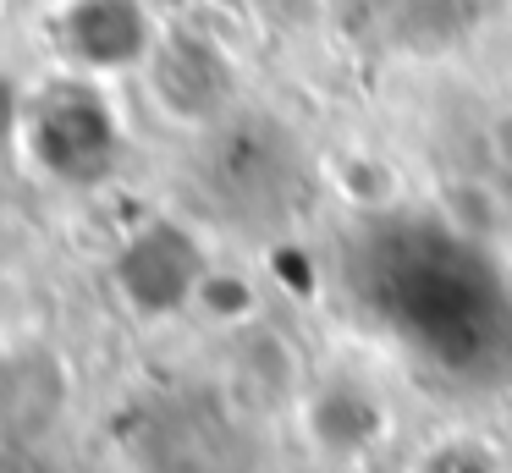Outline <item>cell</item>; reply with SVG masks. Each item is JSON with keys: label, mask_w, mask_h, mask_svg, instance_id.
<instances>
[{"label": "cell", "mask_w": 512, "mask_h": 473, "mask_svg": "<svg viewBox=\"0 0 512 473\" xmlns=\"http://www.w3.org/2000/svg\"><path fill=\"white\" fill-rule=\"evenodd\" d=\"M61 50L83 72H116V66H138L155 50L149 33V11L138 0H72L61 11Z\"/></svg>", "instance_id": "1"}, {"label": "cell", "mask_w": 512, "mask_h": 473, "mask_svg": "<svg viewBox=\"0 0 512 473\" xmlns=\"http://www.w3.org/2000/svg\"><path fill=\"white\" fill-rule=\"evenodd\" d=\"M485 149H490V165L501 176H512V105H501L485 127Z\"/></svg>", "instance_id": "2"}, {"label": "cell", "mask_w": 512, "mask_h": 473, "mask_svg": "<svg viewBox=\"0 0 512 473\" xmlns=\"http://www.w3.org/2000/svg\"><path fill=\"white\" fill-rule=\"evenodd\" d=\"M23 110H28V99L17 94V83H12V77L0 72V143H6L17 127H23Z\"/></svg>", "instance_id": "3"}]
</instances>
